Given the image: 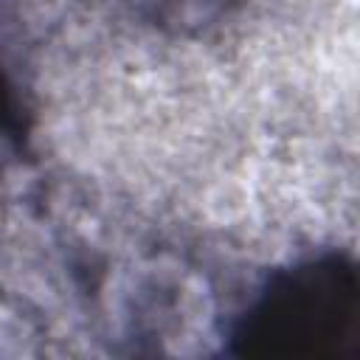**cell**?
<instances>
[{
    "mask_svg": "<svg viewBox=\"0 0 360 360\" xmlns=\"http://www.w3.org/2000/svg\"><path fill=\"white\" fill-rule=\"evenodd\" d=\"M231 357H357L360 276L343 250L267 270L222 326Z\"/></svg>",
    "mask_w": 360,
    "mask_h": 360,
    "instance_id": "obj_1",
    "label": "cell"
},
{
    "mask_svg": "<svg viewBox=\"0 0 360 360\" xmlns=\"http://www.w3.org/2000/svg\"><path fill=\"white\" fill-rule=\"evenodd\" d=\"M141 25L174 37L197 39L219 28L242 0H118Z\"/></svg>",
    "mask_w": 360,
    "mask_h": 360,
    "instance_id": "obj_2",
    "label": "cell"
},
{
    "mask_svg": "<svg viewBox=\"0 0 360 360\" xmlns=\"http://www.w3.org/2000/svg\"><path fill=\"white\" fill-rule=\"evenodd\" d=\"M28 141V110L22 93L0 59V180L22 158Z\"/></svg>",
    "mask_w": 360,
    "mask_h": 360,
    "instance_id": "obj_3",
    "label": "cell"
}]
</instances>
